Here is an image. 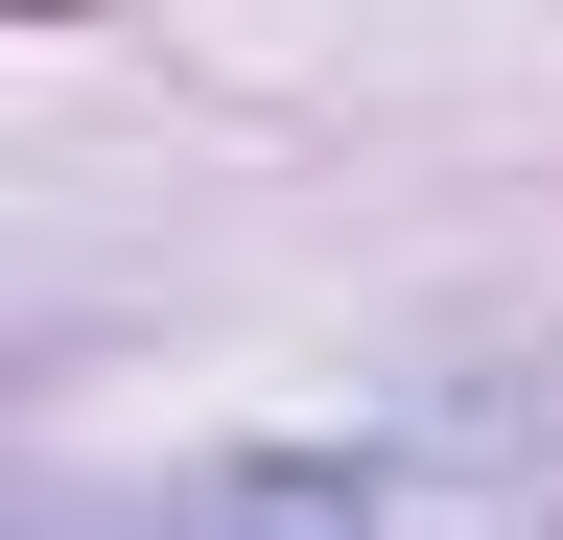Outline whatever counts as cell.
I'll return each mask as SVG.
<instances>
[{"label":"cell","mask_w":563,"mask_h":540,"mask_svg":"<svg viewBox=\"0 0 563 540\" xmlns=\"http://www.w3.org/2000/svg\"><path fill=\"white\" fill-rule=\"evenodd\" d=\"M0 540H118V494H70V470H0Z\"/></svg>","instance_id":"2"},{"label":"cell","mask_w":563,"mask_h":540,"mask_svg":"<svg viewBox=\"0 0 563 540\" xmlns=\"http://www.w3.org/2000/svg\"><path fill=\"white\" fill-rule=\"evenodd\" d=\"M118 540H563V399L446 376V399H376L329 447H211L165 494H118Z\"/></svg>","instance_id":"1"}]
</instances>
